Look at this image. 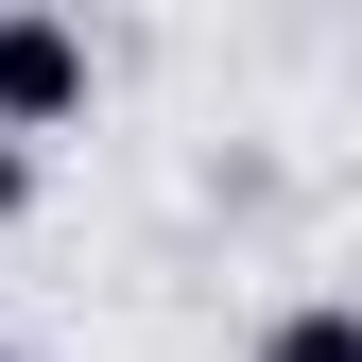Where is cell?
<instances>
[{"mask_svg": "<svg viewBox=\"0 0 362 362\" xmlns=\"http://www.w3.org/2000/svg\"><path fill=\"white\" fill-rule=\"evenodd\" d=\"M0 362H18V345H0Z\"/></svg>", "mask_w": 362, "mask_h": 362, "instance_id": "cell-4", "label": "cell"}, {"mask_svg": "<svg viewBox=\"0 0 362 362\" xmlns=\"http://www.w3.org/2000/svg\"><path fill=\"white\" fill-rule=\"evenodd\" d=\"M86 86H104V52H86V18H52V0H0V139H69Z\"/></svg>", "mask_w": 362, "mask_h": 362, "instance_id": "cell-1", "label": "cell"}, {"mask_svg": "<svg viewBox=\"0 0 362 362\" xmlns=\"http://www.w3.org/2000/svg\"><path fill=\"white\" fill-rule=\"evenodd\" d=\"M35 190H52V156H18V139H0V224H35Z\"/></svg>", "mask_w": 362, "mask_h": 362, "instance_id": "cell-3", "label": "cell"}, {"mask_svg": "<svg viewBox=\"0 0 362 362\" xmlns=\"http://www.w3.org/2000/svg\"><path fill=\"white\" fill-rule=\"evenodd\" d=\"M259 362H362V293H276L259 310Z\"/></svg>", "mask_w": 362, "mask_h": 362, "instance_id": "cell-2", "label": "cell"}]
</instances>
